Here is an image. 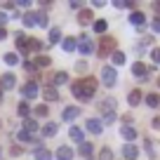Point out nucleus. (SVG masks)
Segmentation results:
<instances>
[{
	"label": "nucleus",
	"instance_id": "nucleus-1",
	"mask_svg": "<svg viewBox=\"0 0 160 160\" xmlns=\"http://www.w3.org/2000/svg\"><path fill=\"white\" fill-rule=\"evenodd\" d=\"M94 92H97V78H92V75L71 82V94H73L75 99H80V101H90L92 97H94Z\"/></svg>",
	"mask_w": 160,
	"mask_h": 160
},
{
	"label": "nucleus",
	"instance_id": "nucleus-2",
	"mask_svg": "<svg viewBox=\"0 0 160 160\" xmlns=\"http://www.w3.org/2000/svg\"><path fill=\"white\" fill-rule=\"evenodd\" d=\"M78 52H80V54H85V57H90L92 52H94V42L90 40V35H87V33H82L78 38Z\"/></svg>",
	"mask_w": 160,
	"mask_h": 160
},
{
	"label": "nucleus",
	"instance_id": "nucleus-3",
	"mask_svg": "<svg viewBox=\"0 0 160 160\" xmlns=\"http://www.w3.org/2000/svg\"><path fill=\"white\" fill-rule=\"evenodd\" d=\"M101 80H104V85H106V87H113V85H115L118 73H115L113 66H104V68H101Z\"/></svg>",
	"mask_w": 160,
	"mask_h": 160
},
{
	"label": "nucleus",
	"instance_id": "nucleus-4",
	"mask_svg": "<svg viewBox=\"0 0 160 160\" xmlns=\"http://www.w3.org/2000/svg\"><path fill=\"white\" fill-rule=\"evenodd\" d=\"M101 50H99V57H106L108 52H115V38H108V35H101Z\"/></svg>",
	"mask_w": 160,
	"mask_h": 160
},
{
	"label": "nucleus",
	"instance_id": "nucleus-5",
	"mask_svg": "<svg viewBox=\"0 0 160 160\" xmlns=\"http://www.w3.org/2000/svg\"><path fill=\"white\" fill-rule=\"evenodd\" d=\"M85 127H87V132H92V134H101V130H104V122H101L99 118H90L85 122Z\"/></svg>",
	"mask_w": 160,
	"mask_h": 160
},
{
	"label": "nucleus",
	"instance_id": "nucleus-6",
	"mask_svg": "<svg viewBox=\"0 0 160 160\" xmlns=\"http://www.w3.org/2000/svg\"><path fill=\"white\" fill-rule=\"evenodd\" d=\"M21 97H24V99H35V97H38V85H35V82H26V85L21 87Z\"/></svg>",
	"mask_w": 160,
	"mask_h": 160
},
{
	"label": "nucleus",
	"instance_id": "nucleus-7",
	"mask_svg": "<svg viewBox=\"0 0 160 160\" xmlns=\"http://www.w3.org/2000/svg\"><path fill=\"white\" fill-rule=\"evenodd\" d=\"M0 87H2V90H14V87H17L14 73H5V75H2V78H0Z\"/></svg>",
	"mask_w": 160,
	"mask_h": 160
},
{
	"label": "nucleus",
	"instance_id": "nucleus-8",
	"mask_svg": "<svg viewBox=\"0 0 160 160\" xmlns=\"http://www.w3.org/2000/svg\"><path fill=\"white\" fill-rule=\"evenodd\" d=\"M92 21H94V12L92 10H80V14H78L80 26H87V24H92Z\"/></svg>",
	"mask_w": 160,
	"mask_h": 160
},
{
	"label": "nucleus",
	"instance_id": "nucleus-9",
	"mask_svg": "<svg viewBox=\"0 0 160 160\" xmlns=\"http://www.w3.org/2000/svg\"><path fill=\"white\" fill-rule=\"evenodd\" d=\"M122 155H125V160H137L139 151H137L134 144H125V146H122Z\"/></svg>",
	"mask_w": 160,
	"mask_h": 160
},
{
	"label": "nucleus",
	"instance_id": "nucleus-10",
	"mask_svg": "<svg viewBox=\"0 0 160 160\" xmlns=\"http://www.w3.org/2000/svg\"><path fill=\"white\" fill-rule=\"evenodd\" d=\"M57 160H73L71 146H59V148H57Z\"/></svg>",
	"mask_w": 160,
	"mask_h": 160
},
{
	"label": "nucleus",
	"instance_id": "nucleus-11",
	"mask_svg": "<svg viewBox=\"0 0 160 160\" xmlns=\"http://www.w3.org/2000/svg\"><path fill=\"white\" fill-rule=\"evenodd\" d=\"M132 73H134L137 78H144V75L148 73V66L141 64V61H134V64H132Z\"/></svg>",
	"mask_w": 160,
	"mask_h": 160
},
{
	"label": "nucleus",
	"instance_id": "nucleus-12",
	"mask_svg": "<svg viewBox=\"0 0 160 160\" xmlns=\"http://www.w3.org/2000/svg\"><path fill=\"white\" fill-rule=\"evenodd\" d=\"M68 137L75 141V144H82V141H85V134H82V130H80V127H71V130H68Z\"/></svg>",
	"mask_w": 160,
	"mask_h": 160
},
{
	"label": "nucleus",
	"instance_id": "nucleus-13",
	"mask_svg": "<svg viewBox=\"0 0 160 160\" xmlns=\"http://www.w3.org/2000/svg\"><path fill=\"white\" fill-rule=\"evenodd\" d=\"M61 47H64V52H75L78 50V40L75 38H64L61 40Z\"/></svg>",
	"mask_w": 160,
	"mask_h": 160
},
{
	"label": "nucleus",
	"instance_id": "nucleus-14",
	"mask_svg": "<svg viewBox=\"0 0 160 160\" xmlns=\"http://www.w3.org/2000/svg\"><path fill=\"white\" fill-rule=\"evenodd\" d=\"M130 24L144 26V24H146V14H144V12H132V14H130Z\"/></svg>",
	"mask_w": 160,
	"mask_h": 160
},
{
	"label": "nucleus",
	"instance_id": "nucleus-15",
	"mask_svg": "<svg viewBox=\"0 0 160 160\" xmlns=\"http://www.w3.org/2000/svg\"><path fill=\"white\" fill-rule=\"evenodd\" d=\"M99 108L104 111V113H111V111H115V99H113V97H106V99L99 104Z\"/></svg>",
	"mask_w": 160,
	"mask_h": 160
},
{
	"label": "nucleus",
	"instance_id": "nucleus-16",
	"mask_svg": "<svg viewBox=\"0 0 160 160\" xmlns=\"http://www.w3.org/2000/svg\"><path fill=\"white\" fill-rule=\"evenodd\" d=\"M78 115H80V108H78V106H68V108H64L61 118H64V120H73V118H78Z\"/></svg>",
	"mask_w": 160,
	"mask_h": 160
},
{
	"label": "nucleus",
	"instance_id": "nucleus-17",
	"mask_svg": "<svg viewBox=\"0 0 160 160\" xmlns=\"http://www.w3.org/2000/svg\"><path fill=\"white\" fill-rule=\"evenodd\" d=\"M144 99V94H141V90H132L130 97H127V101H130V106H139V101Z\"/></svg>",
	"mask_w": 160,
	"mask_h": 160
},
{
	"label": "nucleus",
	"instance_id": "nucleus-18",
	"mask_svg": "<svg viewBox=\"0 0 160 160\" xmlns=\"http://www.w3.org/2000/svg\"><path fill=\"white\" fill-rule=\"evenodd\" d=\"M33 64H35V68H45V66H52V59L45 57V54H40V57L33 59Z\"/></svg>",
	"mask_w": 160,
	"mask_h": 160
},
{
	"label": "nucleus",
	"instance_id": "nucleus-19",
	"mask_svg": "<svg viewBox=\"0 0 160 160\" xmlns=\"http://www.w3.org/2000/svg\"><path fill=\"white\" fill-rule=\"evenodd\" d=\"M57 132H59V127H57V122H47V125L42 127V137H54Z\"/></svg>",
	"mask_w": 160,
	"mask_h": 160
},
{
	"label": "nucleus",
	"instance_id": "nucleus-20",
	"mask_svg": "<svg viewBox=\"0 0 160 160\" xmlns=\"http://www.w3.org/2000/svg\"><path fill=\"white\" fill-rule=\"evenodd\" d=\"M120 134L125 137L127 141H132V139H134V137H137V130H134V127H130V125H122V130H120Z\"/></svg>",
	"mask_w": 160,
	"mask_h": 160
},
{
	"label": "nucleus",
	"instance_id": "nucleus-21",
	"mask_svg": "<svg viewBox=\"0 0 160 160\" xmlns=\"http://www.w3.org/2000/svg\"><path fill=\"white\" fill-rule=\"evenodd\" d=\"M146 104H148L151 108H158V106H160V94H155V92L146 94Z\"/></svg>",
	"mask_w": 160,
	"mask_h": 160
},
{
	"label": "nucleus",
	"instance_id": "nucleus-22",
	"mask_svg": "<svg viewBox=\"0 0 160 160\" xmlns=\"http://www.w3.org/2000/svg\"><path fill=\"white\" fill-rule=\"evenodd\" d=\"M92 153H94V146L87 144V141H82V144H80V155H82V158H90Z\"/></svg>",
	"mask_w": 160,
	"mask_h": 160
},
{
	"label": "nucleus",
	"instance_id": "nucleus-23",
	"mask_svg": "<svg viewBox=\"0 0 160 160\" xmlns=\"http://www.w3.org/2000/svg\"><path fill=\"white\" fill-rule=\"evenodd\" d=\"M40 47H42V45H40V40H35V38L26 40V52H38Z\"/></svg>",
	"mask_w": 160,
	"mask_h": 160
},
{
	"label": "nucleus",
	"instance_id": "nucleus-24",
	"mask_svg": "<svg viewBox=\"0 0 160 160\" xmlns=\"http://www.w3.org/2000/svg\"><path fill=\"white\" fill-rule=\"evenodd\" d=\"M24 130L28 132V134H33V132H38V122H35V120H31V118H26V120H24Z\"/></svg>",
	"mask_w": 160,
	"mask_h": 160
},
{
	"label": "nucleus",
	"instance_id": "nucleus-25",
	"mask_svg": "<svg viewBox=\"0 0 160 160\" xmlns=\"http://www.w3.org/2000/svg\"><path fill=\"white\" fill-rule=\"evenodd\" d=\"M38 21H35V12H26L24 14V26L26 28H31V26H35Z\"/></svg>",
	"mask_w": 160,
	"mask_h": 160
},
{
	"label": "nucleus",
	"instance_id": "nucleus-26",
	"mask_svg": "<svg viewBox=\"0 0 160 160\" xmlns=\"http://www.w3.org/2000/svg\"><path fill=\"white\" fill-rule=\"evenodd\" d=\"M111 59H113V64H115V66H120V64H125V52H120V50H115L113 54H111Z\"/></svg>",
	"mask_w": 160,
	"mask_h": 160
},
{
	"label": "nucleus",
	"instance_id": "nucleus-27",
	"mask_svg": "<svg viewBox=\"0 0 160 160\" xmlns=\"http://www.w3.org/2000/svg\"><path fill=\"white\" fill-rule=\"evenodd\" d=\"M42 94H45V99H47V101H57V99H59V92H57L54 87H47Z\"/></svg>",
	"mask_w": 160,
	"mask_h": 160
},
{
	"label": "nucleus",
	"instance_id": "nucleus-28",
	"mask_svg": "<svg viewBox=\"0 0 160 160\" xmlns=\"http://www.w3.org/2000/svg\"><path fill=\"white\" fill-rule=\"evenodd\" d=\"M66 82H68V73L59 71V73L54 75V85H66Z\"/></svg>",
	"mask_w": 160,
	"mask_h": 160
},
{
	"label": "nucleus",
	"instance_id": "nucleus-29",
	"mask_svg": "<svg viewBox=\"0 0 160 160\" xmlns=\"http://www.w3.org/2000/svg\"><path fill=\"white\" fill-rule=\"evenodd\" d=\"M17 113H19L21 118H26V115L31 113V106H28V101H21V104H19V108H17Z\"/></svg>",
	"mask_w": 160,
	"mask_h": 160
},
{
	"label": "nucleus",
	"instance_id": "nucleus-30",
	"mask_svg": "<svg viewBox=\"0 0 160 160\" xmlns=\"http://www.w3.org/2000/svg\"><path fill=\"white\" fill-rule=\"evenodd\" d=\"M5 64L7 66H17V64H19V57H17L14 52H7V54H5Z\"/></svg>",
	"mask_w": 160,
	"mask_h": 160
},
{
	"label": "nucleus",
	"instance_id": "nucleus-31",
	"mask_svg": "<svg viewBox=\"0 0 160 160\" xmlns=\"http://www.w3.org/2000/svg\"><path fill=\"white\" fill-rule=\"evenodd\" d=\"M106 28H108V24H106L104 19H97V21H94V31H97V33L104 35V33H106Z\"/></svg>",
	"mask_w": 160,
	"mask_h": 160
},
{
	"label": "nucleus",
	"instance_id": "nucleus-32",
	"mask_svg": "<svg viewBox=\"0 0 160 160\" xmlns=\"http://www.w3.org/2000/svg\"><path fill=\"white\" fill-rule=\"evenodd\" d=\"M54 42H61V31L59 28H52L50 31V45H54Z\"/></svg>",
	"mask_w": 160,
	"mask_h": 160
},
{
	"label": "nucleus",
	"instance_id": "nucleus-33",
	"mask_svg": "<svg viewBox=\"0 0 160 160\" xmlns=\"http://www.w3.org/2000/svg\"><path fill=\"white\" fill-rule=\"evenodd\" d=\"M35 21H38V26L45 28V26H47V14H45V12H35Z\"/></svg>",
	"mask_w": 160,
	"mask_h": 160
},
{
	"label": "nucleus",
	"instance_id": "nucleus-34",
	"mask_svg": "<svg viewBox=\"0 0 160 160\" xmlns=\"http://www.w3.org/2000/svg\"><path fill=\"white\" fill-rule=\"evenodd\" d=\"M35 160H52V153H50V151H45V148L35 151Z\"/></svg>",
	"mask_w": 160,
	"mask_h": 160
},
{
	"label": "nucleus",
	"instance_id": "nucleus-35",
	"mask_svg": "<svg viewBox=\"0 0 160 160\" xmlns=\"http://www.w3.org/2000/svg\"><path fill=\"white\" fill-rule=\"evenodd\" d=\"M17 139H19V141H31V144H33V134H28V132H26V130H21L19 132V134H17Z\"/></svg>",
	"mask_w": 160,
	"mask_h": 160
},
{
	"label": "nucleus",
	"instance_id": "nucleus-36",
	"mask_svg": "<svg viewBox=\"0 0 160 160\" xmlns=\"http://www.w3.org/2000/svg\"><path fill=\"white\" fill-rule=\"evenodd\" d=\"M47 113H50V108H47L45 104H42V106H35V115H38V118H45Z\"/></svg>",
	"mask_w": 160,
	"mask_h": 160
},
{
	"label": "nucleus",
	"instance_id": "nucleus-37",
	"mask_svg": "<svg viewBox=\"0 0 160 160\" xmlns=\"http://www.w3.org/2000/svg\"><path fill=\"white\" fill-rule=\"evenodd\" d=\"M99 160H113V153H111V148H101Z\"/></svg>",
	"mask_w": 160,
	"mask_h": 160
},
{
	"label": "nucleus",
	"instance_id": "nucleus-38",
	"mask_svg": "<svg viewBox=\"0 0 160 160\" xmlns=\"http://www.w3.org/2000/svg\"><path fill=\"white\" fill-rule=\"evenodd\" d=\"M151 59H153L155 64H160V47H155V50L151 52Z\"/></svg>",
	"mask_w": 160,
	"mask_h": 160
},
{
	"label": "nucleus",
	"instance_id": "nucleus-39",
	"mask_svg": "<svg viewBox=\"0 0 160 160\" xmlns=\"http://www.w3.org/2000/svg\"><path fill=\"white\" fill-rule=\"evenodd\" d=\"M75 71H78V73H85V71H87V64H85V61H78V64H75Z\"/></svg>",
	"mask_w": 160,
	"mask_h": 160
},
{
	"label": "nucleus",
	"instance_id": "nucleus-40",
	"mask_svg": "<svg viewBox=\"0 0 160 160\" xmlns=\"http://www.w3.org/2000/svg\"><path fill=\"white\" fill-rule=\"evenodd\" d=\"M115 120V111H111V113H104V122H113Z\"/></svg>",
	"mask_w": 160,
	"mask_h": 160
},
{
	"label": "nucleus",
	"instance_id": "nucleus-41",
	"mask_svg": "<svg viewBox=\"0 0 160 160\" xmlns=\"http://www.w3.org/2000/svg\"><path fill=\"white\" fill-rule=\"evenodd\" d=\"M151 26H153V31H155V33H160V17H155Z\"/></svg>",
	"mask_w": 160,
	"mask_h": 160
},
{
	"label": "nucleus",
	"instance_id": "nucleus-42",
	"mask_svg": "<svg viewBox=\"0 0 160 160\" xmlns=\"http://www.w3.org/2000/svg\"><path fill=\"white\" fill-rule=\"evenodd\" d=\"M5 24H7V14H5V12H0V28H5Z\"/></svg>",
	"mask_w": 160,
	"mask_h": 160
},
{
	"label": "nucleus",
	"instance_id": "nucleus-43",
	"mask_svg": "<svg viewBox=\"0 0 160 160\" xmlns=\"http://www.w3.org/2000/svg\"><path fill=\"white\" fill-rule=\"evenodd\" d=\"M24 68L26 71H35V64H33V61H24Z\"/></svg>",
	"mask_w": 160,
	"mask_h": 160
},
{
	"label": "nucleus",
	"instance_id": "nucleus-44",
	"mask_svg": "<svg viewBox=\"0 0 160 160\" xmlns=\"http://www.w3.org/2000/svg\"><path fill=\"white\" fill-rule=\"evenodd\" d=\"M146 153L153 158V146H151V141H148V139H146Z\"/></svg>",
	"mask_w": 160,
	"mask_h": 160
},
{
	"label": "nucleus",
	"instance_id": "nucleus-45",
	"mask_svg": "<svg viewBox=\"0 0 160 160\" xmlns=\"http://www.w3.org/2000/svg\"><path fill=\"white\" fill-rule=\"evenodd\" d=\"M151 127H155V130H160V118H153V122H151Z\"/></svg>",
	"mask_w": 160,
	"mask_h": 160
},
{
	"label": "nucleus",
	"instance_id": "nucleus-46",
	"mask_svg": "<svg viewBox=\"0 0 160 160\" xmlns=\"http://www.w3.org/2000/svg\"><path fill=\"white\" fill-rule=\"evenodd\" d=\"M5 38H7V31H5V28H0V40H5Z\"/></svg>",
	"mask_w": 160,
	"mask_h": 160
},
{
	"label": "nucleus",
	"instance_id": "nucleus-47",
	"mask_svg": "<svg viewBox=\"0 0 160 160\" xmlns=\"http://www.w3.org/2000/svg\"><path fill=\"white\" fill-rule=\"evenodd\" d=\"M153 10H158V12H160V2H153Z\"/></svg>",
	"mask_w": 160,
	"mask_h": 160
},
{
	"label": "nucleus",
	"instance_id": "nucleus-48",
	"mask_svg": "<svg viewBox=\"0 0 160 160\" xmlns=\"http://www.w3.org/2000/svg\"><path fill=\"white\" fill-rule=\"evenodd\" d=\"M0 99H2V87H0Z\"/></svg>",
	"mask_w": 160,
	"mask_h": 160
},
{
	"label": "nucleus",
	"instance_id": "nucleus-49",
	"mask_svg": "<svg viewBox=\"0 0 160 160\" xmlns=\"http://www.w3.org/2000/svg\"><path fill=\"white\" fill-rule=\"evenodd\" d=\"M158 87H160V78H158Z\"/></svg>",
	"mask_w": 160,
	"mask_h": 160
}]
</instances>
